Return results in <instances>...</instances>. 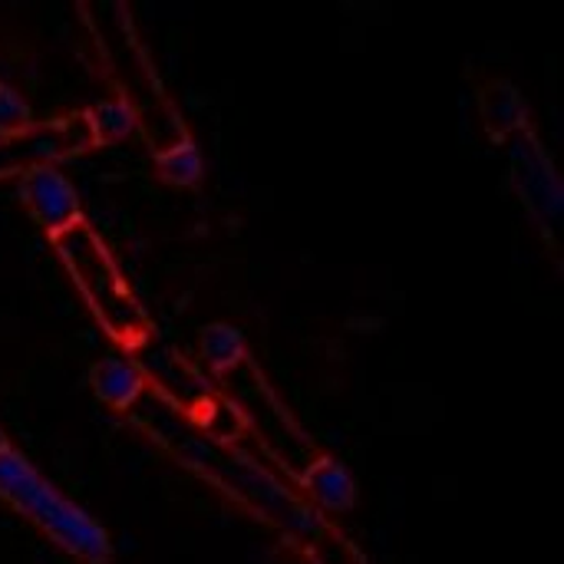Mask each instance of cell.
Listing matches in <instances>:
<instances>
[{
	"label": "cell",
	"mask_w": 564,
	"mask_h": 564,
	"mask_svg": "<svg viewBox=\"0 0 564 564\" xmlns=\"http://www.w3.org/2000/svg\"><path fill=\"white\" fill-rule=\"evenodd\" d=\"M509 155H512L509 172H512V185L519 198L555 241L558 221H562V185H558L552 159L545 155L542 142L529 129L509 139Z\"/></svg>",
	"instance_id": "7"
},
{
	"label": "cell",
	"mask_w": 564,
	"mask_h": 564,
	"mask_svg": "<svg viewBox=\"0 0 564 564\" xmlns=\"http://www.w3.org/2000/svg\"><path fill=\"white\" fill-rule=\"evenodd\" d=\"M198 354H202V360L215 373H225V370L238 367L241 360H248L245 337L231 324H208V327H202V334H198Z\"/></svg>",
	"instance_id": "12"
},
{
	"label": "cell",
	"mask_w": 564,
	"mask_h": 564,
	"mask_svg": "<svg viewBox=\"0 0 564 564\" xmlns=\"http://www.w3.org/2000/svg\"><path fill=\"white\" fill-rule=\"evenodd\" d=\"M30 126H33V116H30V106L23 102V96L0 83V139L26 132Z\"/></svg>",
	"instance_id": "15"
},
{
	"label": "cell",
	"mask_w": 564,
	"mask_h": 564,
	"mask_svg": "<svg viewBox=\"0 0 564 564\" xmlns=\"http://www.w3.org/2000/svg\"><path fill=\"white\" fill-rule=\"evenodd\" d=\"M301 489L307 502L324 516V512H347L357 502V482L354 476L330 456H321L301 479Z\"/></svg>",
	"instance_id": "10"
},
{
	"label": "cell",
	"mask_w": 564,
	"mask_h": 564,
	"mask_svg": "<svg viewBox=\"0 0 564 564\" xmlns=\"http://www.w3.org/2000/svg\"><path fill=\"white\" fill-rule=\"evenodd\" d=\"M126 416L172 459H178L185 469L231 496L264 525H271L311 564H367L364 552L337 525H330L327 516H321L311 502H304L297 492H291L281 479H274L235 446L215 443L198 433L195 423L152 387L139 393Z\"/></svg>",
	"instance_id": "1"
},
{
	"label": "cell",
	"mask_w": 564,
	"mask_h": 564,
	"mask_svg": "<svg viewBox=\"0 0 564 564\" xmlns=\"http://www.w3.org/2000/svg\"><path fill=\"white\" fill-rule=\"evenodd\" d=\"M86 116H89V129H93L96 145L99 142H119V139H126L135 129V116H132V109L119 96L96 102Z\"/></svg>",
	"instance_id": "13"
},
{
	"label": "cell",
	"mask_w": 564,
	"mask_h": 564,
	"mask_svg": "<svg viewBox=\"0 0 564 564\" xmlns=\"http://www.w3.org/2000/svg\"><path fill=\"white\" fill-rule=\"evenodd\" d=\"M479 112H482V122L496 142H509L512 135L525 132V119H529L525 99L506 79L486 83V89L479 93Z\"/></svg>",
	"instance_id": "11"
},
{
	"label": "cell",
	"mask_w": 564,
	"mask_h": 564,
	"mask_svg": "<svg viewBox=\"0 0 564 564\" xmlns=\"http://www.w3.org/2000/svg\"><path fill=\"white\" fill-rule=\"evenodd\" d=\"M0 499L76 562L106 564L112 558V542L106 529L86 509L69 502L13 446L0 449Z\"/></svg>",
	"instance_id": "4"
},
{
	"label": "cell",
	"mask_w": 564,
	"mask_h": 564,
	"mask_svg": "<svg viewBox=\"0 0 564 564\" xmlns=\"http://www.w3.org/2000/svg\"><path fill=\"white\" fill-rule=\"evenodd\" d=\"M93 129L86 112H69L53 122H33L26 132L0 139V178L23 175L36 165H53L56 159H73L93 149Z\"/></svg>",
	"instance_id": "6"
},
{
	"label": "cell",
	"mask_w": 564,
	"mask_h": 564,
	"mask_svg": "<svg viewBox=\"0 0 564 564\" xmlns=\"http://www.w3.org/2000/svg\"><path fill=\"white\" fill-rule=\"evenodd\" d=\"M83 13L93 20L96 46L112 76L116 96L132 109L135 126L145 132L155 155L172 145L188 142L185 119L172 106L152 59L145 56V46L135 36L129 10L126 7H83Z\"/></svg>",
	"instance_id": "2"
},
{
	"label": "cell",
	"mask_w": 564,
	"mask_h": 564,
	"mask_svg": "<svg viewBox=\"0 0 564 564\" xmlns=\"http://www.w3.org/2000/svg\"><path fill=\"white\" fill-rule=\"evenodd\" d=\"M155 169H159V175H162L165 182H172V185H178V188H192V185H198V178H202V152H198V145L188 139V142H182V145H172V149L159 152V155H155Z\"/></svg>",
	"instance_id": "14"
},
{
	"label": "cell",
	"mask_w": 564,
	"mask_h": 564,
	"mask_svg": "<svg viewBox=\"0 0 564 564\" xmlns=\"http://www.w3.org/2000/svg\"><path fill=\"white\" fill-rule=\"evenodd\" d=\"M20 198H23V208L30 212V218L50 238L86 221L73 182L56 165H36V169L23 172L20 175Z\"/></svg>",
	"instance_id": "8"
},
{
	"label": "cell",
	"mask_w": 564,
	"mask_h": 564,
	"mask_svg": "<svg viewBox=\"0 0 564 564\" xmlns=\"http://www.w3.org/2000/svg\"><path fill=\"white\" fill-rule=\"evenodd\" d=\"M50 241L106 337L116 340L122 350H145L152 344V321L132 294L129 281L122 278L99 231L89 221H79Z\"/></svg>",
	"instance_id": "3"
},
{
	"label": "cell",
	"mask_w": 564,
	"mask_h": 564,
	"mask_svg": "<svg viewBox=\"0 0 564 564\" xmlns=\"http://www.w3.org/2000/svg\"><path fill=\"white\" fill-rule=\"evenodd\" d=\"M218 380H221V397L238 410L245 433L251 430L284 473L301 479L324 456L301 430V423L291 416V410L274 397L271 383L261 377V370L251 360H241L238 367L218 373Z\"/></svg>",
	"instance_id": "5"
},
{
	"label": "cell",
	"mask_w": 564,
	"mask_h": 564,
	"mask_svg": "<svg viewBox=\"0 0 564 564\" xmlns=\"http://www.w3.org/2000/svg\"><path fill=\"white\" fill-rule=\"evenodd\" d=\"M3 446H10V443H7V436H3V430H0V449H3Z\"/></svg>",
	"instance_id": "16"
},
{
	"label": "cell",
	"mask_w": 564,
	"mask_h": 564,
	"mask_svg": "<svg viewBox=\"0 0 564 564\" xmlns=\"http://www.w3.org/2000/svg\"><path fill=\"white\" fill-rule=\"evenodd\" d=\"M89 377H93V393L99 397V403H106L109 410H119V413H126L139 400V393L149 387L139 360H132L129 354H119V350L106 354L93 367Z\"/></svg>",
	"instance_id": "9"
}]
</instances>
